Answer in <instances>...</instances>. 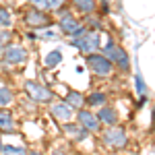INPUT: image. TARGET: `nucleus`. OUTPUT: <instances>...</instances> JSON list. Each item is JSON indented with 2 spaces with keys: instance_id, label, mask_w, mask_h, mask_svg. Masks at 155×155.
Masks as SVG:
<instances>
[{
  "instance_id": "obj_1",
  "label": "nucleus",
  "mask_w": 155,
  "mask_h": 155,
  "mask_svg": "<svg viewBox=\"0 0 155 155\" xmlns=\"http://www.w3.org/2000/svg\"><path fill=\"white\" fill-rule=\"evenodd\" d=\"M71 44L74 48H79L85 54H97V48H99V35L97 31H81L77 33L74 39H71Z\"/></svg>"
},
{
  "instance_id": "obj_2",
  "label": "nucleus",
  "mask_w": 155,
  "mask_h": 155,
  "mask_svg": "<svg viewBox=\"0 0 155 155\" xmlns=\"http://www.w3.org/2000/svg\"><path fill=\"white\" fill-rule=\"evenodd\" d=\"M104 58H107L110 62H116V64H120L124 71H128V54L120 48L118 44L110 41L106 48H104Z\"/></svg>"
},
{
  "instance_id": "obj_3",
  "label": "nucleus",
  "mask_w": 155,
  "mask_h": 155,
  "mask_svg": "<svg viewBox=\"0 0 155 155\" xmlns=\"http://www.w3.org/2000/svg\"><path fill=\"white\" fill-rule=\"evenodd\" d=\"M87 66L89 71L99 74V77H107L112 72V62L107 58H104L101 54H89L87 56Z\"/></svg>"
},
{
  "instance_id": "obj_4",
  "label": "nucleus",
  "mask_w": 155,
  "mask_h": 155,
  "mask_svg": "<svg viewBox=\"0 0 155 155\" xmlns=\"http://www.w3.org/2000/svg\"><path fill=\"white\" fill-rule=\"evenodd\" d=\"M104 143L107 147H112V149H122V147H126L128 143V139H126V132L118 128V126H110L106 132H104Z\"/></svg>"
},
{
  "instance_id": "obj_5",
  "label": "nucleus",
  "mask_w": 155,
  "mask_h": 155,
  "mask_svg": "<svg viewBox=\"0 0 155 155\" xmlns=\"http://www.w3.org/2000/svg\"><path fill=\"white\" fill-rule=\"evenodd\" d=\"M77 120H79V126H83L87 132H97V130H99V126H101L99 118H97L93 112H89V110H79Z\"/></svg>"
},
{
  "instance_id": "obj_6",
  "label": "nucleus",
  "mask_w": 155,
  "mask_h": 155,
  "mask_svg": "<svg viewBox=\"0 0 155 155\" xmlns=\"http://www.w3.org/2000/svg\"><path fill=\"white\" fill-rule=\"evenodd\" d=\"M25 91H27V95L31 97V99H35V101H50L54 93L50 91L48 87H44V85L39 83H25Z\"/></svg>"
},
{
  "instance_id": "obj_7",
  "label": "nucleus",
  "mask_w": 155,
  "mask_h": 155,
  "mask_svg": "<svg viewBox=\"0 0 155 155\" xmlns=\"http://www.w3.org/2000/svg\"><path fill=\"white\" fill-rule=\"evenodd\" d=\"M25 23L29 25V27L41 29V27H50V25H52V19H50V15H46L44 11L31 8V11L25 15Z\"/></svg>"
},
{
  "instance_id": "obj_8",
  "label": "nucleus",
  "mask_w": 155,
  "mask_h": 155,
  "mask_svg": "<svg viewBox=\"0 0 155 155\" xmlns=\"http://www.w3.org/2000/svg\"><path fill=\"white\" fill-rule=\"evenodd\" d=\"M60 29H62L66 35H77V33L83 31V23H81L79 19H74L71 12H64V15L60 17Z\"/></svg>"
},
{
  "instance_id": "obj_9",
  "label": "nucleus",
  "mask_w": 155,
  "mask_h": 155,
  "mask_svg": "<svg viewBox=\"0 0 155 155\" xmlns=\"http://www.w3.org/2000/svg\"><path fill=\"white\" fill-rule=\"evenodd\" d=\"M2 56L8 64H23V62H27V50L23 46H8Z\"/></svg>"
},
{
  "instance_id": "obj_10",
  "label": "nucleus",
  "mask_w": 155,
  "mask_h": 155,
  "mask_svg": "<svg viewBox=\"0 0 155 155\" xmlns=\"http://www.w3.org/2000/svg\"><path fill=\"white\" fill-rule=\"evenodd\" d=\"M95 116L99 118L101 124H107V126H116V122H118V116H116L114 107H110V106H101Z\"/></svg>"
},
{
  "instance_id": "obj_11",
  "label": "nucleus",
  "mask_w": 155,
  "mask_h": 155,
  "mask_svg": "<svg viewBox=\"0 0 155 155\" xmlns=\"http://www.w3.org/2000/svg\"><path fill=\"white\" fill-rule=\"evenodd\" d=\"M52 114L58 122H68L72 118V107H68L64 101H58V104L52 106Z\"/></svg>"
},
{
  "instance_id": "obj_12",
  "label": "nucleus",
  "mask_w": 155,
  "mask_h": 155,
  "mask_svg": "<svg viewBox=\"0 0 155 155\" xmlns=\"http://www.w3.org/2000/svg\"><path fill=\"white\" fill-rule=\"evenodd\" d=\"M72 6H74V11L81 12V15H91L97 8V2L95 0H72Z\"/></svg>"
},
{
  "instance_id": "obj_13",
  "label": "nucleus",
  "mask_w": 155,
  "mask_h": 155,
  "mask_svg": "<svg viewBox=\"0 0 155 155\" xmlns=\"http://www.w3.org/2000/svg\"><path fill=\"white\" fill-rule=\"evenodd\" d=\"M0 132H15V120L8 110H0Z\"/></svg>"
},
{
  "instance_id": "obj_14",
  "label": "nucleus",
  "mask_w": 155,
  "mask_h": 155,
  "mask_svg": "<svg viewBox=\"0 0 155 155\" xmlns=\"http://www.w3.org/2000/svg\"><path fill=\"white\" fill-rule=\"evenodd\" d=\"M64 104L72 110H81V106L85 104V97L79 93V91H68L66 93V99H64Z\"/></svg>"
},
{
  "instance_id": "obj_15",
  "label": "nucleus",
  "mask_w": 155,
  "mask_h": 155,
  "mask_svg": "<svg viewBox=\"0 0 155 155\" xmlns=\"http://www.w3.org/2000/svg\"><path fill=\"white\" fill-rule=\"evenodd\" d=\"M64 132L72 134L77 141H81V139H85V137H87V130H85L83 126H79V124H64Z\"/></svg>"
},
{
  "instance_id": "obj_16",
  "label": "nucleus",
  "mask_w": 155,
  "mask_h": 155,
  "mask_svg": "<svg viewBox=\"0 0 155 155\" xmlns=\"http://www.w3.org/2000/svg\"><path fill=\"white\" fill-rule=\"evenodd\" d=\"M12 99H15V95H12V91L8 89V87H4V85H0V106H8Z\"/></svg>"
},
{
  "instance_id": "obj_17",
  "label": "nucleus",
  "mask_w": 155,
  "mask_h": 155,
  "mask_svg": "<svg viewBox=\"0 0 155 155\" xmlns=\"http://www.w3.org/2000/svg\"><path fill=\"white\" fill-rule=\"evenodd\" d=\"M60 60H62V54H60V50H54V52H50L48 58L44 60V64L48 66V68H54L56 64H58Z\"/></svg>"
},
{
  "instance_id": "obj_18",
  "label": "nucleus",
  "mask_w": 155,
  "mask_h": 155,
  "mask_svg": "<svg viewBox=\"0 0 155 155\" xmlns=\"http://www.w3.org/2000/svg\"><path fill=\"white\" fill-rule=\"evenodd\" d=\"M89 106H106V95L104 93H91Z\"/></svg>"
},
{
  "instance_id": "obj_19",
  "label": "nucleus",
  "mask_w": 155,
  "mask_h": 155,
  "mask_svg": "<svg viewBox=\"0 0 155 155\" xmlns=\"http://www.w3.org/2000/svg\"><path fill=\"white\" fill-rule=\"evenodd\" d=\"M4 27H11V12L6 8H0V29Z\"/></svg>"
},
{
  "instance_id": "obj_20",
  "label": "nucleus",
  "mask_w": 155,
  "mask_h": 155,
  "mask_svg": "<svg viewBox=\"0 0 155 155\" xmlns=\"http://www.w3.org/2000/svg\"><path fill=\"white\" fill-rule=\"evenodd\" d=\"M64 0H44V11H58Z\"/></svg>"
},
{
  "instance_id": "obj_21",
  "label": "nucleus",
  "mask_w": 155,
  "mask_h": 155,
  "mask_svg": "<svg viewBox=\"0 0 155 155\" xmlns=\"http://www.w3.org/2000/svg\"><path fill=\"white\" fill-rule=\"evenodd\" d=\"M4 153L6 155H25V151L21 147H4Z\"/></svg>"
},
{
  "instance_id": "obj_22",
  "label": "nucleus",
  "mask_w": 155,
  "mask_h": 155,
  "mask_svg": "<svg viewBox=\"0 0 155 155\" xmlns=\"http://www.w3.org/2000/svg\"><path fill=\"white\" fill-rule=\"evenodd\" d=\"M137 85H139V93H145V85H143V79L137 74Z\"/></svg>"
},
{
  "instance_id": "obj_23",
  "label": "nucleus",
  "mask_w": 155,
  "mask_h": 155,
  "mask_svg": "<svg viewBox=\"0 0 155 155\" xmlns=\"http://www.w3.org/2000/svg\"><path fill=\"white\" fill-rule=\"evenodd\" d=\"M29 155H44V153H39V151H31Z\"/></svg>"
},
{
  "instance_id": "obj_24",
  "label": "nucleus",
  "mask_w": 155,
  "mask_h": 155,
  "mask_svg": "<svg viewBox=\"0 0 155 155\" xmlns=\"http://www.w3.org/2000/svg\"><path fill=\"white\" fill-rule=\"evenodd\" d=\"M0 147H2V141H0Z\"/></svg>"
}]
</instances>
